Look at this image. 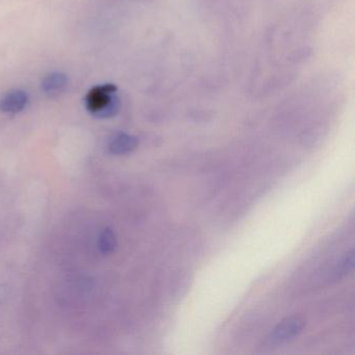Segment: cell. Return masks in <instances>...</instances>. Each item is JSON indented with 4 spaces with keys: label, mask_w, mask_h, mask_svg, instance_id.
Returning <instances> with one entry per match:
<instances>
[{
    "label": "cell",
    "mask_w": 355,
    "mask_h": 355,
    "mask_svg": "<svg viewBox=\"0 0 355 355\" xmlns=\"http://www.w3.org/2000/svg\"><path fill=\"white\" fill-rule=\"evenodd\" d=\"M86 107L94 117L107 119L117 115L120 109V99L117 88L107 84L94 87L86 96Z\"/></svg>",
    "instance_id": "6da1fadb"
},
{
    "label": "cell",
    "mask_w": 355,
    "mask_h": 355,
    "mask_svg": "<svg viewBox=\"0 0 355 355\" xmlns=\"http://www.w3.org/2000/svg\"><path fill=\"white\" fill-rule=\"evenodd\" d=\"M304 321L301 318H288L280 322L267 338L269 346H279L298 336L304 328Z\"/></svg>",
    "instance_id": "7a4b0ae2"
},
{
    "label": "cell",
    "mask_w": 355,
    "mask_h": 355,
    "mask_svg": "<svg viewBox=\"0 0 355 355\" xmlns=\"http://www.w3.org/2000/svg\"><path fill=\"white\" fill-rule=\"evenodd\" d=\"M28 103V93L22 90H12L0 98V111L7 114L20 113L26 109Z\"/></svg>",
    "instance_id": "3957f363"
},
{
    "label": "cell",
    "mask_w": 355,
    "mask_h": 355,
    "mask_svg": "<svg viewBox=\"0 0 355 355\" xmlns=\"http://www.w3.org/2000/svg\"><path fill=\"white\" fill-rule=\"evenodd\" d=\"M138 138L128 134H118L110 143V153L115 155H123L132 153L138 146Z\"/></svg>",
    "instance_id": "277c9868"
},
{
    "label": "cell",
    "mask_w": 355,
    "mask_h": 355,
    "mask_svg": "<svg viewBox=\"0 0 355 355\" xmlns=\"http://www.w3.org/2000/svg\"><path fill=\"white\" fill-rule=\"evenodd\" d=\"M68 83L69 80L66 74L62 73V72H51L43 78V92L49 95L59 94L60 92H63L67 88Z\"/></svg>",
    "instance_id": "5b68a950"
},
{
    "label": "cell",
    "mask_w": 355,
    "mask_h": 355,
    "mask_svg": "<svg viewBox=\"0 0 355 355\" xmlns=\"http://www.w3.org/2000/svg\"><path fill=\"white\" fill-rule=\"evenodd\" d=\"M117 246L115 234L111 228H105L99 236V249L103 254H111Z\"/></svg>",
    "instance_id": "8992f818"
}]
</instances>
